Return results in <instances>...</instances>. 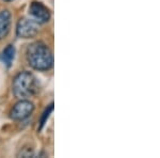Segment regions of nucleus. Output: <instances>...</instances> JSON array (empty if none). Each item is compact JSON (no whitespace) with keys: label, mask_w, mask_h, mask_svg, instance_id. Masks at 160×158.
<instances>
[{"label":"nucleus","mask_w":160,"mask_h":158,"mask_svg":"<svg viewBox=\"0 0 160 158\" xmlns=\"http://www.w3.org/2000/svg\"><path fill=\"white\" fill-rule=\"evenodd\" d=\"M28 64L37 71H48L53 65V57L49 47L42 42H34L27 48Z\"/></svg>","instance_id":"1"},{"label":"nucleus","mask_w":160,"mask_h":158,"mask_svg":"<svg viewBox=\"0 0 160 158\" xmlns=\"http://www.w3.org/2000/svg\"><path fill=\"white\" fill-rule=\"evenodd\" d=\"M13 94L17 98H27L38 91V84L35 76L30 72H22L17 74L13 80Z\"/></svg>","instance_id":"2"},{"label":"nucleus","mask_w":160,"mask_h":158,"mask_svg":"<svg viewBox=\"0 0 160 158\" xmlns=\"http://www.w3.org/2000/svg\"><path fill=\"white\" fill-rule=\"evenodd\" d=\"M38 25L34 19L22 17L18 20L16 26V34L17 37L22 38H33L38 33Z\"/></svg>","instance_id":"3"},{"label":"nucleus","mask_w":160,"mask_h":158,"mask_svg":"<svg viewBox=\"0 0 160 158\" xmlns=\"http://www.w3.org/2000/svg\"><path fill=\"white\" fill-rule=\"evenodd\" d=\"M34 110V105L30 100L22 99L20 102L15 104L11 110V119L15 121H24L32 115Z\"/></svg>","instance_id":"4"},{"label":"nucleus","mask_w":160,"mask_h":158,"mask_svg":"<svg viewBox=\"0 0 160 158\" xmlns=\"http://www.w3.org/2000/svg\"><path fill=\"white\" fill-rule=\"evenodd\" d=\"M29 14L31 15L32 19H34L38 24L42 25L46 24L50 19V12L43 3L38 1H33L30 4Z\"/></svg>","instance_id":"5"},{"label":"nucleus","mask_w":160,"mask_h":158,"mask_svg":"<svg viewBox=\"0 0 160 158\" xmlns=\"http://www.w3.org/2000/svg\"><path fill=\"white\" fill-rule=\"evenodd\" d=\"M11 27V13L8 10L0 12V40L8 35Z\"/></svg>","instance_id":"6"},{"label":"nucleus","mask_w":160,"mask_h":158,"mask_svg":"<svg viewBox=\"0 0 160 158\" xmlns=\"http://www.w3.org/2000/svg\"><path fill=\"white\" fill-rule=\"evenodd\" d=\"M15 58V47L13 45H8L6 48L2 50L0 55V60L6 66L10 67L12 65L13 61Z\"/></svg>","instance_id":"7"},{"label":"nucleus","mask_w":160,"mask_h":158,"mask_svg":"<svg viewBox=\"0 0 160 158\" xmlns=\"http://www.w3.org/2000/svg\"><path fill=\"white\" fill-rule=\"evenodd\" d=\"M52 110H53V104L51 103L50 105L48 106V107L45 109V111H44V113L42 115V116H41V121H40V126H38V130H41V129L44 127V125H45V123L47 122L48 118H49V115H50V113L52 112Z\"/></svg>","instance_id":"8"},{"label":"nucleus","mask_w":160,"mask_h":158,"mask_svg":"<svg viewBox=\"0 0 160 158\" xmlns=\"http://www.w3.org/2000/svg\"><path fill=\"white\" fill-rule=\"evenodd\" d=\"M3 1H7V2H10V1H13V0H3Z\"/></svg>","instance_id":"9"}]
</instances>
